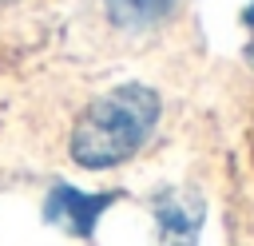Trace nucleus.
<instances>
[{"label":"nucleus","mask_w":254,"mask_h":246,"mask_svg":"<svg viewBox=\"0 0 254 246\" xmlns=\"http://www.w3.org/2000/svg\"><path fill=\"white\" fill-rule=\"evenodd\" d=\"M246 60H250V67H254V40L246 44Z\"/></svg>","instance_id":"5"},{"label":"nucleus","mask_w":254,"mask_h":246,"mask_svg":"<svg viewBox=\"0 0 254 246\" xmlns=\"http://www.w3.org/2000/svg\"><path fill=\"white\" fill-rule=\"evenodd\" d=\"M111 202H115L111 190H107V194H79L75 186H56V190L48 194V202H44V218H48L52 226L75 234V238H87L91 226H95V218H99L103 206H111Z\"/></svg>","instance_id":"3"},{"label":"nucleus","mask_w":254,"mask_h":246,"mask_svg":"<svg viewBox=\"0 0 254 246\" xmlns=\"http://www.w3.org/2000/svg\"><path fill=\"white\" fill-rule=\"evenodd\" d=\"M171 8H175V0H107L111 24L115 28H127V32H139V28L159 24Z\"/></svg>","instance_id":"4"},{"label":"nucleus","mask_w":254,"mask_h":246,"mask_svg":"<svg viewBox=\"0 0 254 246\" xmlns=\"http://www.w3.org/2000/svg\"><path fill=\"white\" fill-rule=\"evenodd\" d=\"M155 230L163 246H198V230L206 218V202L190 186H167L151 198Z\"/></svg>","instance_id":"2"},{"label":"nucleus","mask_w":254,"mask_h":246,"mask_svg":"<svg viewBox=\"0 0 254 246\" xmlns=\"http://www.w3.org/2000/svg\"><path fill=\"white\" fill-rule=\"evenodd\" d=\"M159 91L147 83H119L91 99L71 127V159L87 171H107L127 163L159 123Z\"/></svg>","instance_id":"1"}]
</instances>
